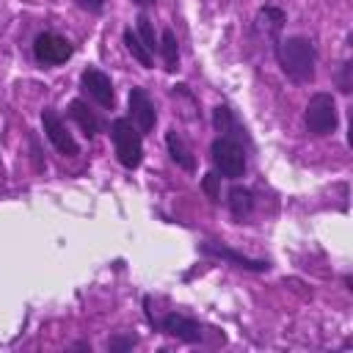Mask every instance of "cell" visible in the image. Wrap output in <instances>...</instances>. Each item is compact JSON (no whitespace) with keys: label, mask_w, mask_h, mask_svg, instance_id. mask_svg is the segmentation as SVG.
I'll list each match as a JSON object with an SVG mask.
<instances>
[{"label":"cell","mask_w":353,"mask_h":353,"mask_svg":"<svg viewBox=\"0 0 353 353\" xmlns=\"http://www.w3.org/2000/svg\"><path fill=\"white\" fill-rule=\"evenodd\" d=\"M276 58H279L281 72H284L292 83L306 85V83L314 80L317 52H314V44H312L306 36H287V39H279V41H276Z\"/></svg>","instance_id":"1"},{"label":"cell","mask_w":353,"mask_h":353,"mask_svg":"<svg viewBox=\"0 0 353 353\" xmlns=\"http://www.w3.org/2000/svg\"><path fill=\"white\" fill-rule=\"evenodd\" d=\"M110 141L116 149V157L124 168H138L143 160V141L138 127L130 119H113L110 124Z\"/></svg>","instance_id":"2"},{"label":"cell","mask_w":353,"mask_h":353,"mask_svg":"<svg viewBox=\"0 0 353 353\" xmlns=\"http://www.w3.org/2000/svg\"><path fill=\"white\" fill-rule=\"evenodd\" d=\"M306 130L312 135H331L339 127V113H336V102L328 91H317L312 94L309 105H306Z\"/></svg>","instance_id":"3"},{"label":"cell","mask_w":353,"mask_h":353,"mask_svg":"<svg viewBox=\"0 0 353 353\" xmlns=\"http://www.w3.org/2000/svg\"><path fill=\"white\" fill-rule=\"evenodd\" d=\"M210 154H212L215 168L226 179H237V176L245 174V149L237 138H229V135L215 138L212 146H210Z\"/></svg>","instance_id":"4"},{"label":"cell","mask_w":353,"mask_h":353,"mask_svg":"<svg viewBox=\"0 0 353 353\" xmlns=\"http://www.w3.org/2000/svg\"><path fill=\"white\" fill-rule=\"evenodd\" d=\"M72 52H74V47H72L63 36H58V33H52V30L39 33L36 41H33V55H36V61L44 63V66L66 63V61L72 58Z\"/></svg>","instance_id":"5"},{"label":"cell","mask_w":353,"mask_h":353,"mask_svg":"<svg viewBox=\"0 0 353 353\" xmlns=\"http://www.w3.org/2000/svg\"><path fill=\"white\" fill-rule=\"evenodd\" d=\"M41 127H44V135L50 138V143L55 146V152H61L63 157H74L80 152L77 141L72 138V132L66 130V124L61 121V116L52 108H44L41 110Z\"/></svg>","instance_id":"6"},{"label":"cell","mask_w":353,"mask_h":353,"mask_svg":"<svg viewBox=\"0 0 353 353\" xmlns=\"http://www.w3.org/2000/svg\"><path fill=\"white\" fill-rule=\"evenodd\" d=\"M80 83H83V91H85L97 105H102L105 110H113V105H116V91H113L110 77H108L102 69L88 66V69L80 74Z\"/></svg>","instance_id":"7"},{"label":"cell","mask_w":353,"mask_h":353,"mask_svg":"<svg viewBox=\"0 0 353 353\" xmlns=\"http://www.w3.org/2000/svg\"><path fill=\"white\" fill-rule=\"evenodd\" d=\"M130 121L138 127V132H152L154 130V121H157V110H154V102L149 99L146 88L135 85L130 88Z\"/></svg>","instance_id":"8"},{"label":"cell","mask_w":353,"mask_h":353,"mask_svg":"<svg viewBox=\"0 0 353 353\" xmlns=\"http://www.w3.org/2000/svg\"><path fill=\"white\" fill-rule=\"evenodd\" d=\"M157 325H160L163 334L176 336V339H182V342H201V339H204L201 325H199L193 317H185V314H176V312H171V314H165L163 320H157Z\"/></svg>","instance_id":"9"},{"label":"cell","mask_w":353,"mask_h":353,"mask_svg":"<svg viewBox=\"0 0 353 353\" xmlns=\"http://www.w3.org/2000/svg\"><path fill=\"white\" fill-rule=\"evenodd\" d=\"M201 251H204V254H212V256H221V259H226V262H234V265L243 268V270H256V273H262V270L270 268L265 259H251V256L237 254V251H232V248H226V245H218V243H201Z\"/></svg>","instance_id":"10"},{"label":"cell","mask_w":353,"mask_h":353,"mask_svg":"<svg viewBox=\"0 0 353 353\" xmlns=\"http://www.w3.org/2000/svg\"><path fill=\"white\" fill-rule=\"evenodd\" d=\"M165 146H168L171 160H174L179 168H185V171H193V168H196L193 152H190V146L182 141V135H179L176 130H168V132H165Z\"/></svg>","instance_id":"11"},{"label":"cell","mask_w":353,"mask_h":353,"mask_svg":"<svg viewBox=\"0 0 353 353\" xmlns=\"http://www.w3.org/2000/svg\"><path fill=\"white\" fill-rule=\"evenodd\" d=\"M69 116L77 121V127L85 132V138H94V135L102 130L99 119L94 116V110H91L83 99H72V102H69Z\"/></svg>","instance_id":"12"},{"label":"cell","mask_w":353,"mask_h":353,"mask_svg":"<svg viewBox=\"0 0 353 353\" xmlns=\"http://www.w3.org/2000/svg\"><path fill=\"white\" fill-rule=\"evenodd\" d=\"M229 210H232L234 218L251 215V210H254V193L248 188H243V185H232L229 188Z\"/></svg>","instance_id":"13"},{"label":"cell","mask_w":353,"mask_h":353,"mask_svg":"<svg viewBox=\"0 0 353 353\" xmlns=\"http://www.w3.org/2000/svg\"><path fill=\"white\" fill-rule=\"evenodd\" d=\"M256 22H259V28H265V33H268V36H273V39L279 41V33H281V28H284L287 17H284V11H281V8H276V6H265V8H259Z\"/></svg>","instance_id":"14"},{"label":"cell","mask_w":353,"mask_h":353,"mask_svg":"<svg viewBox=\"0 0 353 353\" xmlns=\"http://www.w3.org/2000/svg\"><path fill=\"white\" fill-rule=\"evenodd\" d=\"M124 44H127V50H130V55L143 66V69H152L154 66V61H152V52L146 50V44L141 41V36L132 30V28H127L124 30Z\"/></svg>","instance_id":"15"},{"label":"cell","mask_w":353,"mask_h":353,"mask_svg":"<svg viewBox=\"0 0 353 353\" xmlns=\"http://www.w3.org/2000/svg\"><path fill=\"white\" fill-rule=\"evenodd\" d=\"M157 50L163 52L165 69H168V72H176V66H179V44H176V36H174L171 28H165V30L160 33V47H157Z\"/></svg>","instance_id":"16"},{"label":"cell","mask_w":353,"mask_h":353,"mask_svg":"<svg viewBox=\"0 0 353 353\" xmlns=\"http://www.w3.org/2000/svg\"><path fill=\"white\" fill-rule=\"evenodd\" d=\"M135 25H138V36H141V41L146 44V50H149V52H154V50L160 47V41H157V36H154V28H152L149 17H146V14H138Z\"/></svg>","instance_id":"17"},{"label":"cell","mask_w":353,"mask_h":353,"mask_svg":"<svg viewBox=\"0 0 353 353\" xmlns=\"http://www.w3.org/2000/svg\"><path fill=\"white\" fill-rule=\"evenodd\" d=\"M212 121H215V130H218V132H223V135L234 138V135H232V130H234L237 124H234V116H232V110H229L226 105H218V108L212 110Z\"/></svg>","instance_id":"18"},{"label":"cell","mask_w":353,"mask_h":353,"mask_svg":"<svg viewBox=\"0 0 353 353\" xmlns=\"http://www.w3.org/2000/svg\"><path fill=\"white\" fill-rule=\"evenodd\" d=\"M135 336L132 334H119V336H110L108 339V350L110 353H121V350H130V347H135Z\"/></svg>","instance_id":"19"},{"label":"cell","mask_w":353,"mask_h":353,"mask_svg":"<svg viewBox=\"0 0 353 353\" xmlns=\"http://www.w3.org/2000/svg\"><path fill=\"white\" fill-rule=\"evenodd\" d=\"M350 72H353V63L345 61L342 69H339V74H336V85H339L342 94H350V88H353V83H350Z\"/></svg>","instance_id":"20"},{"label":"cell","mask_w":353,"mask_h":353,"mask_svg":"<svg viewBox=\"0 0 353 353\" xmlns=\"http://www.w3.org/2000/svg\"><path fill=\"white\" fill-rule=\"evenodd\" d=\"M201 188L207 190V196H210L212 201L218 199V176H215V174H207V176L201 179Z\"/></svg>","instance_id":"21"},{"label":"cell","mask_w":353,"mask_h":353,"mask_svg":"<svg viewBox=\"0 0 353 353\" xmlns=\"http://www.w3.org/2000/svg\"><path fill=\"white\" fill-rule=\"evenodd\" d=\"M77 6H80V8H85V11H102L105 0H77Z\"/></svg>","instance_id":"22"},{"label":"cell","mask_w":353,"mask_h":353,"mask_svg":"<svg viewBox=\"0 0 353 353\" xmlns=\"http://www.w3.org/2000/svg\"><path fill=\"white\" fill-rule=\"evenodd\" d=\"M135 3H138V6H152L154 0H135Z\"/></svg>","instance_id":"23"}]
</instances>
